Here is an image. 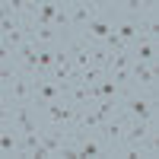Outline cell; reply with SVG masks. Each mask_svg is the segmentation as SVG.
<instances>
[{
  "instance_id": "obj_1",
  "label": "cell",
  "mask_w": 159,
  "mask_h": 159,
  "mask_svg": "<svg viewBox=\"0 0 159 159\" xmlns=\"http://www.w3.org/2000/svg\"><path fill=\"white\" fill-rule=\"evenodd\" d=\"M121 115H127L130 121H159V111H156V96H147V92H137V89H124L121 96Z\"/></svg>"
},
{
  "instance_id": "obj_2",
  "label": "cell",
  "mask_w": 159,
  "mask_h": 159,
  "mask_svg": "<svg viewBox=\"0 0 159 159\" xmlns=\"http://www.w3.org/2000/svg\"><path fill=\"white\" fill-rule=\"evenodd\" d=\"M67 134L76 147V159H111L102 134H96V130H67Z\"/></svg>"
},
{
  "instance_id": "obj_3",
  "label": "cell",
  "mask_w": 159,
  "mask_h": 159,
  "mask_svg": "<svg viewBox=\"0 0 159 159\" xmlns=\"http://www.w3.org/2000/svg\"><path fill=\"white\" fill-rule=\"evenodd\" d=\"M38 115H42V124H45V127L70 130V127L76 124V108H73L67 99H57V102H51V105H42Z\"/></svg>"
},
{
  "instance_id": "obj_4",
  "label": "cell",
  "mask_w": 159,
  "mask_h": 159,
  "mask_svg": "<svg viewBox=\"0 0 159 159\" xmlns=\"http://www.w3.org/2000/svg\"><path fill=\"white\" fill-rule=\"evenodd\" d=\"M105 10H108V3H102V0H70V32L83 35V29Z\"/></svg>"
},
{
  "instance_id": "obj_5",
  "label": "cell",
  "mask_w": 159,
  "mask_h": 159,
  "mask_svg": "<svg viewBox=\"0 0 159 159\" xmlns=\"http://www.w3.org/2000/svg\"><path fill=\"white\" fill-rule=\"evenodd\" d=\"M57 99H67V86L57 83V80L51 76H38L35 80V96H32V105L35 108H42V105H51Z\"/></svg>"
},
{
  "instance_id": "obj_6",
  "label": "cell",
  "mask_w": 159,
  "mask_h": 159,
  "mask_svg": "<svg viewBox=\"0 0 159 159\" xmlns=\"http://www.w3.org/2000/svg\"><path fill=\"white\" fill-rule=\"evenodd\" d=\"M127 124H130V118L118 111L115 118H105V124H102V130H99V134L105 137V143H108V153H111V159H115L118 147L124 143V130H127Z\"/></svg>"
},
{
  "instance_id": "obj_7",
  "label": "cell",
  "mask_w": 159,
  "mask_h": 159,
  "mask_svg": "<svg viewBox=\"0 0 159 159\" xmlns=\"http://www.w3.org/2000/svg\"><path fill=\"white\" fill-rule=\"evenodd\" d=\"M130 89L156 96V64H140L130 61Z\"/></svg>"
},
{
  "instance_id": "obj_8",
  "label": "cell",
  "mask_w": 159,
  "mask_h": 159,
  "mask_svg": "<svg viewBox=\"0 0 159 159\" xmlns=\"http://www.w3.org/2000/svg\"><path fill=\"white\" fill-rule=\"evenodd\" d=\"M32 96H35V80L32 76H19L13 86L0 89L3 105H32Z\"/></svg>"
},
{
  "instance_id": "obj_9",
  "label": "cell",
  "mask_w": 159,
  "mask_h": 159,
  "mask_svg": "<svg viewBox=\"0 0 159 159\" xmlns=\"http://www.w3.org/2000/svg\"><path fill=\"white\" fill-rule=\"evenodd\" d=\"M111 32H115V16L105 10L102 16H96V19L83 29V38H86L89 45H105V38H108Z\"/></svg>"
},
{
  "instance_id": "obj_10",
  "label": "cell",
  "mask_w": 159,
  "mask_h": 159,
  "mask_svg": "<svg viewBox=\"0 0 159 159\" xmlns=\"http://www.w3.org/2000/svg\"><path fill=\"white\" fill-rule=\"evenodd\" d=\"M38 54H42V48H38L32 38H29L25 45L16 48V64L22 67V73L32 76V80H38Z\"/></svg>"
},
{
  "instance_id": "obj_11",
  "label": "cell",
  "mask_w": 159,
  "mask_h": 159,
  "mask_svg": "<svg viewBox=\"0 0 159 159\" xmlns=\"http://www.w3.org/2000/svg\"><path fill=\"white\" fill-rule=\"evenodd\" d=\"M0 156L22 159V134L16 127H10V124H3V130H0Z\"/></svg>"
},
{
  "instance_id": "obj_12",
  "label": "cell",
  "mask_w": 159,
  "mask_h": 159,
  "mask_svg": "<svg viewBox=\"0 0 159 159\" xmlns=\"http://www.w3.org/2000/svg\"><path fill=\"white\" fill-rule=\"evenodd\" d=\"M156 124L159 121H130L127 130H124V143H147V140H156ZM118 156V153H115Z\"/></svg>"
},
{
  "instance_id": "obj_13",
  "label": "cell",
  "mask_w": 159,
  "mask_h": 159,
  "mask_svg": "<svg viewBox=\"0 0 159 159\" xmlns=\"http://www.w3.org/2000/svg\"><path fill=\"white\" fill-rule=\"evenodd\" d=\"M137 35L140 38H156L159 35V3L147 0V13L137 19Z\"/></svg>"
},
{
  "instance_id": "obj_14",
  "label": "cell",
  "mask_w": 159,
  "mask_h": 159,
  "mask_svg": "<svg viewBox=\"0 0 159 159\" xmlns=\"http://www.w3.org/2000/svg\"><path fill=\"white\" fill-rule=\"evenodd\" d=\"M130 57L140 61V64H156L159 61V42L156 38H137L130 45Z\"/></svg>"
},
{
  "instance_id": "obj_15",
  "label": "cell",
  "mask_w": 159,
  "mask_h": 159,
  "mask_svg": "<svg viewBox=\"0 0 159 159\" xmlns=\"http://www.w3.org/2000/svg\"><path fill=\"white\" fill-rule=\"evenodd\" d=\"M32 42L38 48H61L64 45V32L54 25H32Z\"/></svg>"
},
{
  "instance_id": "obj_16",
  "label": "cell",
  "mask_w": 159,
  "mask_h": 159,
  "mask_svg": "<svg viewBox=\"0 0 159 159\" xmlns=\"http://www.w3.org/2000/svg\"><path fill=\"white\" fill-rule=\"evenodd\" d=\"M42 143L51 150V156L57 159V156L64 153V147H70L73 140H70L67 130H61V127H45V130H42Z\"/></svg>"
},
{
  "instance_id": "obj_17",
  "label": "cell",
  "mask_w": 159,
  "mask_h": 159,
  "mask_svg": "<svg viewBox=\"0 0 159 159\" xmlns=\"http://www.w3.org/2000/svg\"><path fill=\"white\" fill-rule=\"evenodd\" d=\"M115 35L121 38V45L124 48H130L137 42V19H130V16H115Z\"/></svg>"
},
{
  "instance_id": "obj_18",
  "label": "cell",
  "mask_w": 159,
  "mask_h": 159,
  "mask_svg": "<svg viewBox=\"0 0 159 159\" xmlns=\"http://www.w3.org/2000/svg\"><path fill=\"white\" fill-rule=\"evenodd\" d=\"M67 102L73 105L76 111L86 108V105H92V92H89V86H83V83H70V86H67Z\"/></svg>"
},
{
  "instance_id": "obj_19",
  "label": "cell",
  "mask_w": 159,
  "mask_h": 159,
  "mask_svg": "<svg viewBox=\"0 0 159 159\" xmlns=\"http://www.w3.org/2000/svg\"><path fill=\"white\" fill-rule=\"evenodd\" d=\"M19 76H25V73H22V67L16 64V57H13V61H0V89L13 86Z\"/></svg>"
},
{
  "instance_id": "obj_20",
  "label": "cell",
  "mask_w": 159,
  "mask_h": 159,
  "mask_svg": "<svg viewBox=\"0 0 159 159\" xmlns=\"http://www.w3.org/2000/svg\"><path fill=\"white\" fill-rule=\"evenodd\" d=\"M61 48L67 51V54H70V61H73V57H80V54H86V51H89L92 45L86 42L83 35H76V32H70V35H64V45H61Z\"/></svg>"
},
{
  "instance_id": "obj_21",
  "label": "cell",
  "mask_w": 159,
  "mask_h": 159,
  "mask_svg": "<svg viewBox=\"0 0 159 159\" xmlns=\"http://www.w3.org/2000/svg\"><path fill=\"white\" fill-rule=\"evenodd\" d=\"M54 29L64 35H70V0H57V13H54Z\"/></svg>"
},
{
  "instance_id": "obj_22",
  "label": "cell",
  "mask_w": 159,
  "mask_h": 159,
  "mask_svg": "<svg viewBox=\"0 0 159 159\" xmlns=\"http://www.w3.org/2000/svg\"><path fill=\"white\" fill-rule=\"evenodd\" d=\"M92 108L99 111L102 121H105V118H115L118 111H121V96H118V99H99V102H92Z\"/></svg>"
},
{
  "instance_id": "obj_23",
  "label": "cell",
  "mask_w": 159,
  "mask_h": 159,
  "mask_svg": "<svg viewBox=\"0 0 159 159\" xmlns=\"http://www.w3.org/2000/svg\"><path fill=\"white\" fill-rule=\"evenodd\" d=\"M42 130H25V134H22V159H32V153L42 147Z\"/></svg>"
},
{
  "instance_id": "obj_24",
  "label": "cell",
  "mask_w": 159,
  "mask_h": 159,
  "mask_svg": "<svg viewBox=\"0 0 159 159\" xmlns=\"http://www.w3.org/2000/svg\"><path fill=\"white\" fill-rule=\"evenodd\" d=\"M102 76H105V67H99V64H89L86 70H80V83H83V86H96Z\"/></svg>"
},
{
  "instance_id": "obj_25",
  "label": "cell",
  "mask_w": 159,
  "mask_h": 159,
  "mask_svg": "<svg viewBox=\"0 0 159 159\" xmlns=\"http://www.w3.org/2000/svg\"><path fill=\"white\" fill-rule=\"evenodd\" d=\"M89 54H92V64H99V67H108V61H111V51L105 45H92Z\"/></svg>"
},
{
  "instance_id": "obj_26",
  "label": "cell",
  "mask_w": 159,
  "mask_h": 159,
  "mask_svg": "<svg viewBox=\"0 0 159 159\" xmlns=\"http://www.w3.org/2000/svg\"><path fill=\"white\" fill-rule=\"evenodd\" d=\"M54 64H73V61H70V54L64 48H54Z\"/></svg>"
}]
</instances>
